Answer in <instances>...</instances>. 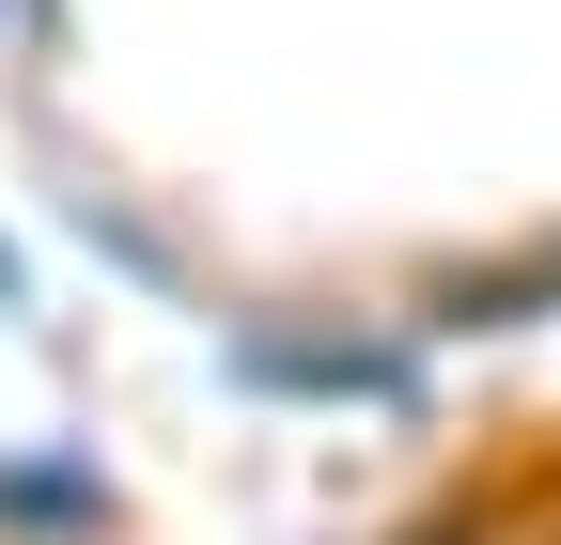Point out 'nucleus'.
I'll return each mask as SVG.
<instances>
[{
  "mask_svg": "<svg viewBox=\"0 0 561 545\" xmlns=\"http://www.w3.org/2000/svg\"><path fill=\"white\" fill-rule=\"evenodd\" d=\"M234 374H250V390H405L390 344H280V327H250Z\"/></svg>",
  "mask_w": 561,
  "mask_h": 545,
  "instance_id": "obj_1",
  "label": "nucleus"
},
{
  "mask_svg": "<svg viewBox=\"0 0 561 545\" xmlns=\"http://www.w3.org/2000/svg\"><path fill=\"white\" fill-rule=\"evenodd\" d=\"M0 47H16V0H0Z\"/></svg>",
  "mask_w": 561,
  "mask_h": 545,
  "instance_id": "obj_2",
  "label": "nucleus"
}]
</instances>
